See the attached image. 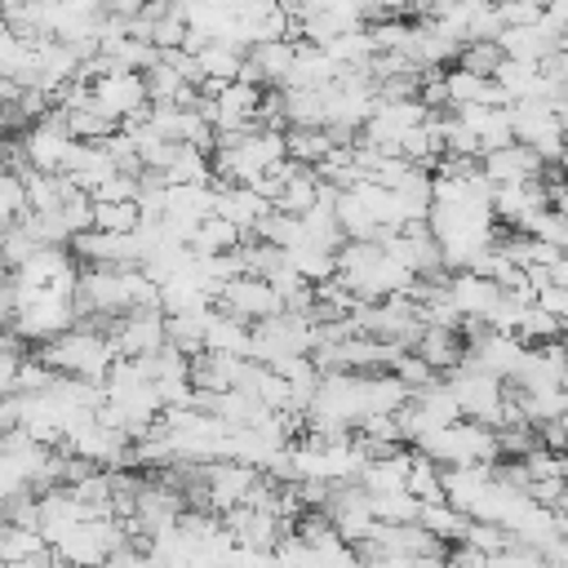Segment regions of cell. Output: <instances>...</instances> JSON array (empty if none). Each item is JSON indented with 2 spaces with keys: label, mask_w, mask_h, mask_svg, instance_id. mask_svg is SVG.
<instances>
[{
  "label": "cell",
  "mask_w": 568,
  "mask_h": 568,
  "mask_svg": "<svg viewBox=\"0 0 568 568\" xmlns=\"http://www.w3.org/2000/svg\"><path fill=\"white\" fill-rule=\"evenodd\" d=\"M204 324H209V311L164 315V337H169V346H178L182 355H200V351H204Z\"/></svg>",
  "instance_id": "5bb4252c"
},
{
  "label": "cell",
  "mask_w": 568,
  "mask_h": 568,
  "mask_svg": "<svg viewBox=\"0 0 568 568\" xmlns=\"http://www.w3.org/2000/svg\"><path fill=\"white\" fill-rule=\"evenodd\" d=\"M271 209V200H262L248 182H231V186H217V209L213 213H222L226 222H235L244 235L253 231V222L262 217Z\"/></svg>",
  "instance_id": "ba28073f"
},
{
  "label": "cell",
  "mask_w": 568,
  "mask_h": 568,
  "mask_svg": "<svg viewBox=\"0 0 568 568\" xmlns=\"http://www.w3.org/2000/svg\"><path fill=\"white\" fill-rule=\"evenodd\" d=\"M497 89L506 102H519V98H537L541 93V62H524V58H506L497 67Z\"/></svg>",
  "instance_id": "4fadbf2b"
},
{
  "label": "cell",
  "mask_w": 568,
  "mask_h": 568,
  "mask_svg": "<svg viewBox=\"0 0 568 568\" xmlns=\"http://www.w3.org/2000/svg\"><path fill=\"white\" fill-rule=\"evenodd\" d=\"M453 395L462 404V417H475V422H488V426H501V395H506V382L484 373V368H453Z\"/></svg>",
  "instance_id": "3957f363"
},
{
  "label": "cell",
  "mask_w": 568,
  "mask_h": 568,
  "mask_svg": "<svg viewBox=\"0 0 568 568\" xmlns=\"http://www.w3.org/2000/svg\"><path fill=\"white\" fill-rule=\"evenodd\" d=\"M102 13H111L120 22H133V18L146 13V0H102Z\"/></svg>",
  "instance_id": "484cf974"
},
{
  "label": "cell",
  "mask_w": 568,
  "mask_h": 568,
  "mask_svg": "<svg viewBox=\"0 0 568 568\" xmlns=\"http://www.w3.org/2000/svg\"><path fill=\"white\" fill-rule=\"evenodd\" d=\"M501 62H506L501 40H466V44L457 49V62H453V67L475 71V75H497Z\"/></svg>",
  "instance_id": "ffe728a7"
},
{
  "label": "cell",
  "mask_w": 568,
  "mask_h": 568,
  "mask_svg": "<svg viewBox=\"0 0 568 568\" xmlns=\"http://www.w3.org/2000/svg\"><path fill=\"white\" fill-rule=\"evenodd\" d=\"M75 142H80V138H71V129H67V120H62L58 106L44 111V115L22 133V146H27V155H31V164H36L40 173H67V160H71Z\"/></svg>",
  "instance_id": "7a4b0ae2"
},
{
  "label": "cell",
  "mask_w": 568,
  "mask_h": 568,
  "mask_svg": "<svg viewBox=\"0 0 568 568\" xmlns=\"http://www.w3.org/2000/svg\"><path fill=\"white\" fill-rule=\"evenodd\" d=\"M479 169H484V178H488L493 186H515V182L541 178L546 160H541L528 142H506V146H497V151H484V155H479Z\"/></svg>",
  "instance_id": "8992f818"
},
{
  "label": "cell",
  "mask_w": 568,
  "mask_h": 568,
  "mask_svg": "<svg viewBox=\"0 0 568 568\" xmlns=\"http://www.w3.org/2000/svg\"><path fill=\"white\" fill-rule=\"evenodd\" d=\"M89 89H93L98 106H102L106 115H115L120 124L146 115V106H151L142 71H102L98 80H89Z\"/></svg>",
  "instance_id": "277c9868"
},
{
  "label": "cell",
  "mask_w": 568,
  "mask_h": 568,
  "mask_svg": "<svg viewBox=\"0 0 568 568\" xmlns=\"http://www.w3.org/2000/svg\"><path fill=\"white\" fill-rule=\"evenodd\" d=\"M22 213H31L27 209V182L18 173L0 169V226H13Z\"/></svg>",
  "instance_id": "603a6c76"
},
{
  "label": "cell",
  "mask_w": 568,
  "mask_h": 568,
  "mask_svg": "<svg viewBox=\"0 0 568 568\" xmlns=\"http://www.w3.org/2000/svg\"><path fill=\"white\" fill-rule=\"evenodd\" d=\"M399 155L404 160H413L417 169H430L435 173V164L444 160V133H439V111L426 120V124H417V129H404V138H399Z\"/></svg>",
  "instance_id": "30bf717a"
},
{
  "label": "cell",
  "mask_w": 568,
  "mask_h": 568,
  "mask_svg": "<svg viewBox=\"0 0 568 568\" xmlns=\"http://www.w3.org/2000/svg\"><path fill=\"white\" fill-rule=\"evenodd\" d=\"M4 160H9V138L0 133V169H4Z\"/></svg>",
  "instance_id": "4316f807"
},
{
  "label": "cell",
  "mask_w": 568,
  "mask_h": 568,
  "mask_svg": "<svg viewBox=\"0 0 568 568\" xmlns=\"http://www.w3.org/2000/svg\"><path fill=\"white\" fill-rule=\"evenodd\" d=\"M164 178H169V182H213V155L200 151V146L178 142V151H173Z\"/></svg>",
  "instance_id": "ac0fdd59"
},
{
  "label": "cell",
  "mask_w": 568,
  "mask_h": 568,
  "mask_svg": "<svg viewBox=\"0 0 568 568\" xmlns=\"http://www.w3.org/2000/svg\"><path fill=\"white\" fill-rule=\"evenodd\" d=\"M368 506H373V519L382 524H413L422 501L408 488H399V493H368Z\"/></svg>",
  "instance_id": "44dd1931"
},
{
  "label": "cell",
  "mask_w": 568,
  "mask_h": 568,
  "mask_svg": "<svg viewBox=\"0 0 568 568\" xmlns=\"http://www.w3.org/2000/svg\"><path fill=\"white\" fill-rule=\"evenodd\" d=\"M244 53H248V44H240V40H209V44L195 53L204 84H226V80H235L240 67H244Z\"/></svg>",
  "instance_id": "9c48e42d"
},
{
  "label": "cell",
  "mask_w": 568,
  "mask_h": 568,
  "mask_svg": "<svg viewBox=\"0 0 568 568\" xmlns=\"http://www.w3.org/2000/svg\"><path fill=\"white\" fill-rule=\"evenodd\" d=\"M93 226L129 235L142 226V209H138V200H93Z\"/></svg>",
  "instance_id": "d6986e66"
},
{
  "label": "cell",
  "mask_w": 568,
  "mask_h": 568,
  "mask_svg": "<svg viewBox=\"0 0 568 568\" xmlns=\"http://www.w3.org/2000/svg\"><path fill=\"white\" fill-rule=\"evenodd\" d=\"M546 4L550 0H497V13H501V27H532L546 18Z\"/></svg>",
  "instance_id": "cb8c5ba5"
},
{
  "label": "cell",
  "mask_w": 568,
  "mask_h": 568,
  "mask_svg": "<svg viewBox=\"0 0 568 568\" xmlns=\"http://www.w3.org/2000/svg\"><path fill=\"white\" fill-rule=\"evenodd\" d=\"M408 493H413L417 501H448L439 462H430L426 453H413V457H408Z\"/></svg>",
  "instance_id": "e0dca14e"
},
{
  "label": "cell",
  "mask_w": 568,
  "mask_h": 568,
  "mask_svg": "<svg viewBox=\"0 0 568 568\" xmlns=\"http://www.w3.org/2000/svg\"><path fill=\"white\" fill-rule=\"evenodd\" d=\"M413 351H417V355H422L430 368L453 373V368H462V359H466V337H462V328H439V324H426Z\"/></svg>",
  "instance_id": "52a82bcc"
},
{
  "label": "cell",
  "mask_w": 568,
  "mask_h": 568,
  "mask_svg": "<svg viewBox=\"0 0 568 568\" xmlns=\"http://www.w3.org/2000/svg\"><path fill=\"white\" fill-rule=\"evenodd\" d=\"M320 191H324V182H320V173L315 169H302L297 178H288L284 182V191H280V200H275V209L280 213H311L315 204H320Z\"/></svg>",
  "instance_id": "9a60e30c"
},
{
  "label": "cell",
  "mask_w": 568,
  "mask_h": 568,
  "mask_svg": "<svg viewBox=\"0 0 568 568\" xmlns=\"http://www.w3.org/2000/svg\"><path fill=\"white\" fill-rule=\"evenodd\" d=\"M213 311L235 315V320H244V324H262V320H271V315L284 311V297H280V288H275L271 280H262V275H240V280H231V284L217 288Z\"/></svg>",
  "instance_id": "6da1fadb"
},
{
  "label": "cell",
  "mask_w": 568,
  "mask_h": 568,
  "mask_svg": "<svg viewBox=\"0 0 568 568\" xmlns=\"http://www.w3.org/2000/svg\"><path fill=\"white\" fill-rule=\"evenodd\" d=\"M532 306H541L550 320H559V324H568V288L559 284V280H550V284H541L537 293H532Z\"/></svg>",
  "instance_id": "d4e9b609"
},
{
  "label": "cell",
  "mask_w": 568,
  "mask_h": 568,
  "mask_svg": "<svg viewBox=\"0 0 568 568\" xmlns=\"http://www.w3.org/2000/svg\"><path fill=\"white\" fill-rule=\"evenodd\" d=\"M417 524H422L426 532H435L444 546H457V541H466L470 515L457 510L453 501H422V506H417Z\"/></svg>",
  "instance_id": "8fae6325"
},
{
  "label": "cell",
  "mask_w": 568,
  "mask_h": 568,
  "mask_svg": "<svg viewBox=\"0 0 568 568\" xmlns=\"http://www.w3.org/2000/svg\"><path fill=\"white\" fill-rule=\"evenodd\" d=\"M111 342L120 346V355H151L160 351L169 337H164V311L160 306H138V311H124L111 320Z\"/></svg>",
  "instance_id": "5b68a950"
},
{
  "label": "cell",
  "mask_w": 568,
  "mask_h": 568,
  "mask_svg": "<svg viewBox=\"0 0 568 568\" xmlns=\"http://www.w3.org/2000/svg\"><path fill=\"white\" fill-rule=\"evenodd\" d=\"M390 373H395L408 390H426V386H435V382H439V368H430L417 351H399V359L390 364Z\"/></svg>",
  "instance_id": "7402d4cb"
},
{
  "label": "cell",
  "mask_w": 568,
  "mask_h": 568,
  "mask_svg": "<svg viewBox=\"0 0 568 568\" xmlns=\"http://www.w3.org/2000/svg\"><path fill=\"white\" fill-rule=\"evenodd\" d=\"M284 142H288V160H297V164H320L328 151H333V138H328V129H306V124H293V129H284Z\"/></svg>",
  "instance_id": "2e32d148"
},
{
  "label": "cell",
  "mask_w": 568,
  "mask_h": 568,
  "mask_svg": "<svg viewBox=\"0 0 568 568\" xmlns=\"http://www.w3.org/2000/svg\"><path fill=\"white\" fill-rule=\"evenodd\" d=\"M248 235L235 226V222H226L222 213H213V217H204L200 226H195V235H191V253L195 257H213V253H231V248H240Z\"/></svg>",
  "instance_id": "7c38bea8"
}]
</instances>
